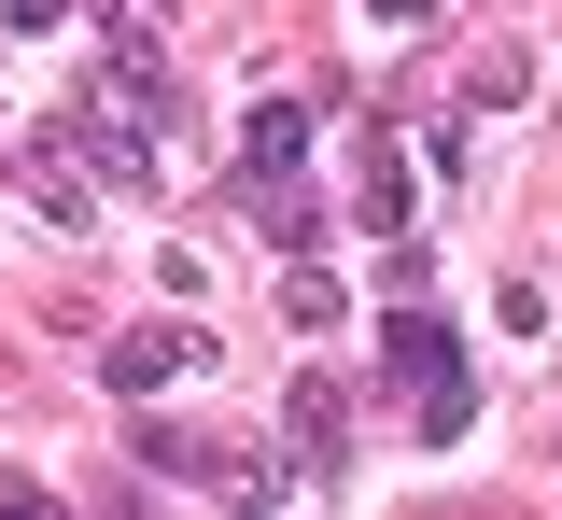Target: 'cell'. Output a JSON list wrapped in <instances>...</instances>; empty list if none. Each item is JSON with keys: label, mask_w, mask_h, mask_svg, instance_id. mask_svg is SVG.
<instances>
[{"label": "cell", "mask_w": 562, "mask_h": 520, "mask_svg": "<svg viewBox=\"0 0 562 520\" xmlns=\"http://www.w3.org/2000/svg\"><path fill=\"white\" fill-rule=\"evenodd\" d=\"M380 380L394 394H464V352H450V324H422V296H394V338H380Z\"/></svg>", "instance_id": "obj_1"}, {"label": "cell", "mask_w": 562, "mask_h": 520, "mask_svg": "<svg viewBox=\"0 0 562 520\" xmlns=\"http://www.w3.org/2000/svg\"><path fill=\"white\" fill-rule=\"evenodd\" d=\"M338 169H351V225L394 239V225H408V155L380 142V127H338Z\"/></svg>", "instance_id": "obj_2"}, {"label": "cell", "mask_w": 562, "mask_h": 520, "mask_svg": "<svg viewBox=\"0 0 562 520\" xmlns=\"http://www.w3.org/2000/svg\"><path fill=\"white\" fill-rule=\"evenodd\" d=\"M198 352H211L198 324H127V338L99 352V380H113V394H169V380L198 366Z\"/></svg>", "instance_id": "obj_3"}, {"label": "cell", "mask_w": 562, "mask_h": 520, "mask_svg": "<svg viewBox=\"0 0 562 520\" xmlns=\"http://www.w3.org/2000/svg\"><path fill=\"white\" fill-rule=\"evenodd\" d=\"M281 422H295V478H338V464H351V408H338V380H324V366L281 394Z\"/></svg>", "instance_id": "obj_4"}, {"label": "cell", "mask_w": 562, "mask_h": 520, "mask_svg": "<svg viewBox=\"0 0 562 520\" xmlns=\"http://www.w3.org/2000/svg\"><path fill=\"white\" fill-rule=\"evenodd\" d=\"M295 169H310V113L295 99H254L239 113V183H295Z\"/></svg>", "instance_id": "obj_5"}, {"label": "cell", "mask_w": 562, "mask_h": 520, "mask_svg": "<svg viewBox=\"0 0 562 520\" xmlns=\"http://www.w3.org/2000/svg\"><path fill=\"white\" fill-rule=\"evenodd\" d=\"M140 464H155V478H183V493H254V478H239V450L183 437V422H155V437H140Z\"/></svg>", "instance_id": "obj_6"}, {"label": "cell", "mask_w": 562, "mask_h": 520, "mask_svg": "<svg viewBox=\"0 0 562 520\" xmlns=\"http://www.w3.org/2000/svg\"><path fill=\"white\" fill-rule=\"evenodd\" d=\"M70 142H85V169H99V183H140V169H155L140 113H113V99H99V113H70Z\"/></svg>", "instance_id": "obj_7"}, {"label": "cell", "mask_w": 562, "mask_h": 520, "mask_svg": "<svg viewBox=\"0 0 562 520\" xmlns=\"http://www.w3.org/2000/svg\"><path fill=\"white\" fill-rule=\"evenodd\" d=\"M14 197H29V212H57V225H85V169H70V155H14Z\"/></svg>", "instance_id": "obj_8"}, {"label": "cell", "mask_w": 562, "mask_h": 520, "mask_svg": "<svg viewBox=\"0 0 562 520\" xmlns=\"http://www.w3.org/2000/svg\"><path fill=\"white\" fill-rule=\"evenodd\" d=\"M520 84H535V57H520V43H479V71H464V99H479V113H506Z\"/></svg>", "instance_id": "obj_9"}, {"label": "cell", "mask_w": 562, "mask_h": 520, "mask_svg": "<svg viewBox=\"0 0 562 520\" xmlns=\"http://www.w3.org/2000/svg\"><path fill=\"white\" fill-rule=\"evenodd\" d=\"M422 282H436V253H422L408 225H394V239H380V296H422Z\"/></svg>", "instance_id": "obj_10"}, {"label": "cell", "mask_w": 562, "mask_h": 520, "mask_svg": "<svg viewBox=\"0 0 562 520\" xmlns=\"http://www.w3.org/2000/svg\"><path fill=\"white\" fill-rule=\"evenodd\" d=\"M281 309H295V324H310V338H324V324H338V282H324V268H310V253H295V282H281Z\"/></svg>", "instance_id": "obj_11"}, {"label": "cell", "mask_w": 562, "mask_h": 520, "mask_svg": "<svg viewBox=\"0 0 562 520\" xmlns=\"http://www.w3.org/2000/svg\"><path fill=\"white\" fill-rule=\"evenodd\" d=\"M0 29H29V43H43V29H70V0H0Z\"/></svg>", "instance_id": "obj_12"}, {"label": "cell", "mask_w": 562, "mask_h": 520, "mask_svg": "<svg viewBox=\"0 0 562 520\" xmlns=\"http://www.w3.org/2000/svg\"><path fill=\"white\" fill-rule=\"evenodd\" d=\"M366 14H380V29H436V0H366Z\"/></svg>", "instance_id": "obj_13"}]
</instances>
